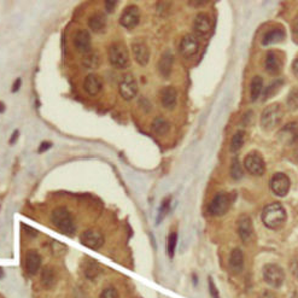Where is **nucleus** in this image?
<instances>
[{
	"label": "nucleus",
	"instance_id": "nucleus-1",
	"mask_svg": "<svg viewBox=\"0 0 298 298\" xmlns=\"http://www.w3.org/2000/svg\"><path fill=\"white\" fill-rule=\"evenodd\" d=\"M262 221L266 227L271 230H279L286 221V210L280 203L268 204L262 211Z\"/></svg>",
	"mask_w": 298,
	"mask_h": 298
},
{
	"label": "nucleus",
	"instance_id": "nucleus-2",
	"mask_svg": "<svg viewBox=\"0 0 298 298\" xmlns=\"http://www.w3.org/2000/svg\"><path fill=\"white\" fill-rule=\"evenodd\" d=\"M51 221L55 227L65 235H73L76 231L74 219L68 209L65 208H56L51 214Z\"/></svg>",
	"mask_w": 298,
	"mask_h": 298
},
{
	"label": "nucleus",
	"instance_id": "nucleus-3",
	"mask_svg": "<svg viewBox=\"0 0 298 298\" xmlns=\"http://www.w3.org/2000/svg\"><path fill=\"white\" fill-rule=\"evenodd\" d=\"M109 63L116 69H125L131 65L130 52L122 42H114L108 50Z\"/></svg>",
	"mask_w": 298,
	"mask_h": 298
},
{
	"label": "nucleus",
	"instance_id": "nucleus-4",
	"mask_svg": "<svg viewBox=\"0 0 298 298\" xmlns=\"http://www.w3.org/2000/svg\"><path fill=\"white\" fill-rule=\"evenodd\" d=\"M282 117H284V111L280 104H271L269 106L263 110L262 116H261V125L263 130L266 131H272L274 128H277L279 123H280Z\"/></svg>",
	"mask_w": 298,
	"mask_h": 298
},
{
	"label": "nucleus",
	"instance_id": "nucleus-5",
	"mask_svg": "<svg viewBox=\"0 0 298 298\" xmlns=\"http://www.w3.org/2000/svg\"><path fill=\"white\" fill-rule=\"evenodd\" d=\"M244 167L251 175H256V177H261L265 174L266 171V163L263 159L262 155L257 151H252L247 153L245 159H244Z\"/></svg>",
	"mask_w": 298,
	"mask_h": 298
},
{
	"label": "nucleus",
	"instance_id": "nucleus-6",
	"mask_svg": "<svg viewBox=\"0 0 298 298\" xmlns=\"http://www.w3.org/2000/svg\"><path fill=\"white\" fill-rule=\"evenodd\" d=\"M263 279L269 286L280 287L285 280V273L280 266L271 263L263 268Z\"/></svg>",
	"mask_w": 298,
	"mask_h": 298
},
{
	"label": "nucleus",
	"instance_id": "nucleus-7",
	"mask_svg": "<svg viewBox=\"0 0 298 298\" xmlns=\"http://www.w3.org/2000/svg\"><path fill=\"white\" fill-rule=\"evenodd\" d=\"M231 196L228 193L220 192L212 198L209 204V212L212 216H222L228 211L231 206Z\"/></svg>",
	"mask_w": 298,
	"mask_h": 298
},
{
	"label": "nucleus",
	"instance_id": "nucleus-8",
	"mask_svg": "<svg viewBox=\"0 0 298 298\" xmlns=\"http://www.w3.org/2000/svg\"><path fill=\"white\" fill-rule=\"evenodd\" d=\"M80 243L92 250H98L104 245V235L97 230H86L80 235Z\"/></svg>",
	"mask_w": 298,
	"mask_h": 298
},
{
	"label": "nucleus",
	"instance_id": "nucleus-9",
	"mask_svg": "<svg viewBox=\"0 0 298 298\" xmlns=\"http://www.w3.org/2000/svg\"><path fill=\"white\" fill-rule=\"evenodd\" d=\"M179 51L185 58H192L199 51V40L193 34H187L181 39Z\"/></svg>",
	"mask_w": 298,
	"mask_h": 298
},
{
	"label": "nucleus",
	"instance_id": "nucleus-10",
	"mask_svg": "<svg viewBox=\"0 0 298 298\" xmlns=\"http://www.w3.org/2000/svg\"><path fill=\"white\" fill-rule=\"evenodd\" d=\"M290 179L284 173H275L271 179V188L278 197H285L290 191Z\"/></svg>",
	"mask_w": 298,
	"mask_h": 298
},
{
	"label": "nucleus",
	"instance_id": "nucleus-11",
	"mask_svg": "<svg viewBox=\"0 0 298 298\" xmlns=\"http://www.w3.org/2000/svg\"><path fill=\"white\" fill-rule=\"evenodd\" d=\"M140 22V10L136 5H130L122 11L120 17V24L127 29H133Z\"/></svg>",
	"mask_w": 298,
	"mask_h": 298
},
{
	"label": "nucleus",
	"instance_id": "nucleus-12",
	"mask_svg": "<svg viewBox=\"0 0 298 298\" xmlns=\"http://www.w3.org/2000/svg\"><path fill=\"white\" fill-rule=\"evenodd\" d=\"M121 97L124 100H132L138 93V83L133 75L125 74L118 84Z\"/></svg>",
	"mask_w": 298,
	"mask_h": 298
},
{
	"label": "nucleus",
	"instance_id": "nucleus-13",
	"mask_svg": "<svg viewBox=\"0 0 298 298\" xmlns=\"http://www.w3.org/2000/svg\"><path fill=\"white\" fill-rule=\"evenodd\" d=\"M278 140L284 145H294L298 143V122H291L281 128Z\"/></svg>",
	"mask_w": 298,
	"mask_h": 298
},
{
	"label": "nucleus",
	"instance_id": "nucleus-14",
	"mask_svg": "<svg viewBox=\"0 0 298 298\" xmlns=\"http://www.w3.org/2000/svg\"><path fill=\"white\" fill-rule=\"evenodd\" d=\"M74 46L82 55H87L92 51V37L90 31L84 29L76 31L74 36Z\"/></svg>",
	"mask_w": 298,
	"mask_h": 298
},
{
	"label": "nucleus",
	"instance_id": "nucleus-15",
	"mask_svg": "<svg viewBox=\"0 0 298 298\" xmlns=\"http://www.w3.org/2000/svg\"><path fill=\"white\" fill-rule=\"evenodd\" d=\"M282 57L278 51H269L266 56V70L271 75H278L282 69Z\"/></svg>",
	"mask_w": 298,
	"mask_h": 298
},
{
	"label": "nucleus",
	"instance_id": "nucleus-16",
	"mask_svg": "<svg viewBox=\"0 0 298 298\" xmlns=\"http://www.w3.org/2000/svg\"><path fill=\"white\" fill-rule=\"evenodd\" d=\"M24 268L29 275H35L41 268V256L35 250H29L26 253L24 260Z\"/></svg>",
	"mask_w": 298,
	"mask_h": 298
},
{
	"label": "nucleus",
	"instance_id": "nucleus-17",
	"mask_svg": "<svg viewBox=\"0 0 298 298\" xmlns=\"http://www.w3.org/2000/svg\"><path fill=\"white\" fill-rule=\"evenodd\" d=\"M132 52H133L134 58L139 65H145L150 61V50L145 44L141 41H133L132 42Z\"/></svg>",
	"mask_w": 298,
	"mask_h": 298
},
{
	"label": "nucleus",
	"instance_id": "nucleus-18",
	"mask_svg": "<svg viewBox=\"0 0 298 298\" xmlns=\"http://www.w3.org/2000/svg\"><path fill=\"white\" fill-rule=\"evenodd\" d=\"M193 29L197 35L206 36L211 31V20L206 14H198L194 18Z\"/></svg>",
	"mask_w": 298,
	"mask_h": 298
},
{
	"label": "nucleus",
	"instance_id": "nucleus-19",
	"mask_svg": "<svg viewBox=\"0 0 298 298\" xmlns=\"http://www.w3.org/2000/svg\"><path fill=\"white\" fill-rule=\"evenodd\" d=\"M253 233L252 221L247 215H241L238 220V234L244 243H249Z\"/></svg>",
	"mask_w": 298,
	"mask_h": 298
},
{
	"label": "nucleus",
	"instance_id": "nucleus-20",
	"mask_svg": "<svg viewBox=\"0 0 298 298\" xmlns=\"http://www.w3.org/2000/svg\"><path fill=\"white\" fill-rule=\"evenodd\" d=\"M103 89V81L97 74H89L83 81L84 92L90 96H97Z\"/></svg>",
	"mask_w": 298,
	"mask_h": 298
},
{
	"label": "nucleus",
	"instance_id": "nucleus-21",
	"mask_svg": "<svg viewBox=\"0 0 298 298\" xmlns=\"http://www.w3.org/2000/svg\"><path fill=\"white\" fill-rule=\"evenodd\" d=\"M178 92L173 86L164 87L161 92V104L164 109L173 110L177 106Z\"/></svg>",
	"mask_w": 298,
	"mask_h": 298
},
{
	"label": "nucleus",
	"instance_id": "nucleus-22",
	"mask_svg": "<svg viewBox=\"0 0 298 298\" xmlns=\"http://www.w3.org/2000/svg\"><path fill=\"white\" fill-rule=\"evenodd\" d=\"M89 27L93 33H104L106 28V16L104 12H94L89 18Z\"/></svg>",
	"mask_w": 298,
	"mask_h": 298
},
{
	"label": "nucleus",
	"instance_id": "nucleus-23",
	"mask_svg": "<svg viewBox=\"0 0 298 298\" xmlns=\"http://www.w3.org/2000/svg\"><path fill=\"white\" fill-rule=\"evenodd\" d=\"M173 64H174V56L171 51H165L161 56V59L158 62V71L163 77H169L172 74Z\"/></svg>",
	"mask_w": 298,
	"mask_h": 298
},
{
	"label": "nucleus",
	"instance_id": "nucleus-24",
	"mask_svg": "<svg viewBox=\"0 0 298 298\" xmlns=\"http://www.w3.org/2000/svg\"><path fill=\"white\" fill-rule=\"evenodd\" d=\"M40 281H41L44 288L51 290L56 285V282H57V274H56L55 269L50 266L44 267L41 271V277H40Z\"/></svg>",
	"mask_w": 298,
	"mask_h": 298
},
{
	"label": "nucleus",
	"instance_id": "nucleus-25",
	"mask_svg": "<svg viewBox=\"0 0 298 298\" xmlns=\"http://www.w3.org/2000/svg\"><path fill=\"white\" fill-rule=\"evenodd\" d=\"M285 30L282 28H273L269 31H267L262 39V45H272V44H277V42H281L285 40Z\"/></svg>",
	"mask_w": 298,
	"mask_h": 298
},
{
	"label": "nucleus",
	"instance_id": "nucleus-26",
	"mask_svg": "<svg viewBox=\"0 0 298 298\" xmlns=\"http://www.w3.org/2000/svg\"><path fill=\"white\" fill-rule=\"evenodd\" d=\"M244 267V255L243 251L240 249H234L232 251L231 253V259H230V268L231 271L238 274L243 271Z\"/></svg>",
	"mask_w": 298,
	"mask_h": 298
},
{
	"label": "nucleus",
	"instance_id": "nucleus-27",
	"mask_svg": "<svg viewBox=\"0 0 298 298\" xmlns=\"http://www.w3.org/2000/svg\"><path fill=\"white\" fill-rule=\"evenodd\" d=\"M100 273H102V267L98 262L89 260V261L83 263V274L90 280H94L96 278H98Z\"/></svg>",
	"mask_w": 298,
	"mask_h": 298
},
{
	"label": "nucleus",
	"instance_id": "nucleus-28",
	"mask_svg": "<svg viewBox=\"0 0 298 298\" xmlns=\"http://www.w3.org/2000/svg\"><path fill=\"white\" fill-rule=\"evenodd\" d=\"M151 130L153 133H156L157 136H165L168 133L169 130H171V124L169 122L165 120L164 117H156L155 120L152 121Z\"/></svg>",
	"mask_w": 298,
	"mask_h": 298
},
{
	"label": "nucleus",
	"instance_id": "nucleus-29",
	"mask_svg": "<svg viewBox=\"0 0 298 298\" xmlns=\"http://www.w3.org/2000/svg\"><path fill=\"white\" fill-rule=\"evenodd\" d=\"M263 92V80L261 76H253L250 84L251 102H256Z\"/></svg>",
	"mask_w": 298,
	"mask_h": 298
},
{
	"label": "nucleus",
	"instance_id": "nucleus-30",
	"mask_svg": "<svg viewBox=\"0 0 298 298\" xmlns=\"http://www.w3.org/2000/svg\"><path fill=\"white\" fill-rule=\"evenodd\" d=\"M244 143H245V132L239 131L234 134L233 138L231 140V151L237 152L243 147Z\"/></svg>",
	"mask_w": 298,
	"mask_h": 298
},
{
	"label": "nucleus",
	"instance_id": "nucleus-31",
	"mask_svg": "<svg viewBox=\"0 0 298 298\" xmlns=\"http://www.w3.org/2000/svg\"><path fill=\"white\" fill-rule=\"evenodd\" d=\"M100 64V58L98 56V53L91 51L87 55H84L83 57V65L89 69H96L98 68Z\"/></svg>",
	"mask_w": 298,
	"mask_h": 298
},
{
	"label": "nucleus",
	"instance_id": "nucleus-32",
	"mask_svg": "<svg viewBox=\"0 0 298 298\" xmlns=\"http://www.w3.org/2000/svg\"><path fill=\"white\" fill-rule=\"evenodd\" d=\"M231 175L234 180H239V179L243 178V168H241L240 162H239V159H238V157H234L233 161H232Z\"/></svg>",
	"mask_w": 298,
	"mask_h": 298
},
{
	"label": "nucleus",
	"instance_id": "nucleus-33",
	"mask_svg": "<svg viewBox=\"0 0 298 298\" xmlns=\"http://www.w3.org/2000/svg\"><path fill=\"white\" fill-rule=\"evenodd\" d=\"M287 106L291 111L298 110V89H292L287 96Z\"/></svg>",
	"mask_w": 298,
	"mask_h": 298
},
{
	"label": "nucleus",
	"instance_id": "nucleus-34",
	"mask_svg": "<svg viewBox=\"0 0 298 298\" xmlns=\"http://www.w3.org/2000/svg\"><path fill=\"white\" fill-rule=\"evenodd\" d=\"M282 83H284L282 82V80H277V81H274V82H273L272 84H269V86L266 89L265 92H263V99L266 100L267 98H268V97L271 98V97L274 96V94L279 91V89H280V87L282 86Z\"/></svg>",
	"mask_w": 298,
	"mask_h": 298
},
{
	"label": "nucleus",
	"instance_id": "nucleus-35",
	"mask_svg": "<svg viewBox=\"0 0 298 298\" xmlns=\"http://www.w3.org/2000/svg\"><path fill=\"white\" fill-rule=\"evenodd\" d=\"M178 243V233L173 232V233L169 234L168 237V243H167V251L169 257H173L175 253V247H177Z\"/></svg>",
	"mask_w": 298,
	"mask_h": 298
},
{
	"label": "nucleus",
	"instance_id": "nucleus-36",
	"mask_svg": "<svg viewBox=\"0 0 298 298\" xmlns=\"http://www.w3.org/2000/svg\"><path fill=\"white\" fill-rule=\"evenodd\" d=\"M171 200H172L171 197H167V198L162 202L161 208H159V214H158V220H157V222H161L162 219L168 214L169 206H171Z\"/></svg>",
	"mask_w": 298,
	"mask_h": 298
},
{
	"label": "nucleus",
	"instance_id": "nucleus-37",
	"mask_svg": "<svg viewBox=\"0 0 298 298\" xmlns=\"http://www.w3.org/2000/svg\"><path fill=\"white\" fill-rule=\"evenodd\" d=\"M99 298H120V294H118L117 290L115 287L109 286L102 291Z\"/></svg>",
	"mask_w": 298,
	"mask_h": 298
},
{
	"label": "nucleus",
	"instance_id": "nucleus-38",
	"mask_svg": "<svg viewBox=\"0 0 298 298\" xmlns=\"http://www.w3.org/2000/svg\"><path fill=\"white\" fill-rule=\"evenodd\" d=\"M117 0H106L105 2V10L108 14H112L115 11V8L117 6Z\"/></svg>",
	"mask_w": 298,
	"mask_h": 298
},
{
	"label": "nucleus",
	"instance_id": "nucleus-39",
	"mask_svg": "<svg viewBox=\"0 0 298 298\" xmlns=\"http://www.w3.org/2000/svg\"><path fill=\"white\" fill-rule=\"evenodd\" d=\"M209 291H210V294H211L212 298H220L219 290L216 288L214 281H212L211 278H209Z\"/></svg>",
	"mask_w": 298,
	"mask_h": 298
},
{
	"label": "nucleus",
	"instance_id": "nucleus-40",
	"mask_svg": "<svg viewBox=\"0 0 298 298\" xmlns=\"http://www.w3.org/2000/svg\"><path fill=\"white\" fill-rule=\"evenodd\" d=\"M22 230L26 232V233L29 235V237H33V238L36 237L37 233H39V232H37L36 230H34V228L29 227V226L26 225V224H22Z\"/></svg>",
	"mask_w": 298,
	"mask_h": 298
},
{
	"label": "nucleus",
	"instance_id": "nucleus-41",
	"mask_svg": "<svg viewBox=\"0 0 298 298\" xmlns=\"http://www.w3.org/2000/svg\"><path fill=\"white\" fill-rule=\"evenodd\" d=\"M139 103H140L141 109H143L144 111H145V112H150V111H151V103H150L149 100L145 99V98H141Z\"/></svg>",
	"mask_w": 298,
	"mask_h": 298
},
{
	"label": "nucleus",
	"instance_id": "nucleus-42",
	"mask_svg": "<svg viewBox=\"0 0 298 298\" xmlns=\"http://www.w3.org/2000/svg\"><path fill=\"white\" fill-rule=\"evenodd\" d=\"M21 84H22V78L21 77L16 78V81L14 82V84H12V93L18 92V90L21 89Z\"/></svg>",
	"mask_w": 298,
	"mask_h": 298
},
{
	"label": "nucleus",
	"instance_id": "nucleus-43",
	"mask_svg": "<svg viewBox=\"0 0 298 298\" xmlns=\"http://www.w3.org/2000/svg\"><path fill=\"white\" fill-rule=\"evenodd\" d=\"M52 147V144L51 143H49V141H44V143L41 144V145H40V147H39V152L41 153V152H45V151H47V150L49 149H51Z\"/></svg>",
	"mask_w": 298,
	"mask_h": 298
},
{
	"label": "nucleus",
	"instance_id": "nucleus-44",
	"mask_svg": "<svg viewBox=\"0 0 298 298\" xmlns=\"http://www.w3.org/2000/svg\"><path fill=\"white\" fill-rule=\"evenodd\" d=\"M292 71H293V75L298 78V57H296L293 59V63H292Z\"/></svg>",
	"mask_w": 298,
	"mask_h": 298
},
{
	"label": "nucleus",
	"instance_id": "nucleus-45",
	"mask_svg": "<svg viewBox=\"0 0 298 298\" xmlns=\"http://www.w3.org/2000/svg\"><path fill=\"white\" fill-rule=\"evenodd\" d=\"M18 137H20V131L16 130L14 132V133H12V136H11V139H10V144H11V145H12V144H15L16 141H17Z\"/></svg>",
	"mask_w": 298,
	"mask_h": 298
},
{
	"label": "nucleus",
	"instance_id": "nucleus-46",
	"mask_svg": "<svg viewBox=\"0 0 298 298\" xmlns=\"http://www.w3.org/2000/svg\"><path fill=\"white\" fill-rule=\"evenodd\" d=\"M206 2H190L191 5H194V6H199V5H204Z\"/></svg>",
	"mask_w": 298,
	"mask_h": 298
},
{
	"label": "nucleus",
	"instance_id": "nucleus-47",
	"mask_svg": "<svg viewBox=\"0 0 298 298\" xmlns=\"http://www.w3.org/2000/svg\"><path fill=\"white\" fill-rule=\"evenodd\" d=\"M261 298H274V296H273V294L269 293V292H265L262 294Z\"/></svg>",
	"mask_w": 298,
	"mask_h": 298
},
{
	"label": "nucleus",
	"instance_id": "nucleus-48",
	"mask_svg": "<svg viewBox=\"0 0 298 298\" xmlns=\"http://www.w3.org/2000/svg\"><path fill=\"white\" fill-rule=\"evenodd\" d=\"M293 31H294V34H298V18H297L296 23H294V27H293Z\"/></svg>",
	"mask_w": 298,
	"mask_h": 298
},
{
	"label": "nucleus",
	"instance_id": "nucleus-49",
	"mask_svg": "<svg viewBox=\"0 0 298 298\" xmlns=\"http://www.w3.org/2000/svg\"><path fill=\"white\" fill-rule=\"evenodd\" d=\"M5 111V104L3 102H0V112H4Z\"/></svg>",
	"mask_w": 298,
	"mask_h": 298
},
{
	"label": "nucleus",
	"instance_id": "nucleus-50",
	"mask_svg": "<svg viewBox=\"0 0 298 298\" xmlns=\"http://www.w3.org/2000/svg\"><path fill=\"white\" fill-rule=\"evenodd\" d=\"M292 298H298V292H294L293 293V297Z\"/></svg>",
	"mask_w": 298,
	"mask_h": 298
},
{
	"label": "nucleus",
	"instance_id": "nucleus-51",
	"mask_svg": "<svg viewBox=\"0 0 298 298\" xmlns=\"http://www.w3.org/2000/svg\"><path fill=\"white\" fill-rule=\"evenodd\" d=\"M3 274H4V273H3V271H2V268H0V278H3Z\"/></svg>",
	"mask_w": 298,
	"mask_h": 298
}]
</instances>
